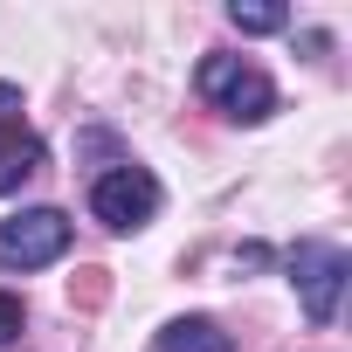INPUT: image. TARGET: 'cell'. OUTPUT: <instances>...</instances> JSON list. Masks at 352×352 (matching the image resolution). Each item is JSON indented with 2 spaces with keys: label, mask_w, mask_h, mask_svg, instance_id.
Returning a JSON list of instances; mask_svg holds the SVG:
<instances>
[{
  "label": "cell",
  "mask_w": 352,
  "mask_h": 352,
  "mask_svg": "<svg viewBox=\"0 0 352 352\" xmlns=\"http://www.w3.org/2000/svg\"><path fill=\"white\" fill-rule=\"evenodd\" d=\"M42 138L21 131V124H0V194H21V180H35L42 173Z\"/></svg>",
  "instance_id": "5b68a950"
},
{
  "label": "cell",
  "mask_w": 352,
  "mask_h": 352,
  "mask_svg": "<svg viewBox=\"0 0 352 352\" xmlns=\"http://www.w3.org/2000/svg\"><path fill=\"white\" fill-rule=\"evenodd\" d=\"M345 276H352V263H345V249H338V242H297V256H290V283H297V297H304L311 324H331V318H338Z\"/></svg>",
  "instance_id": "277c9868"
},
{
  "label": "cell",
  "mask_w": 352,
  "mask_h": 352,
  "mask_svg": "<svg viewBox=\"0 0 352 352\" xmlns=\"http://www.w3.org/2000/svg\"><path fill=\"white\" fill-rule=\"evenodd\" d=\"M152 352H235V338H228L214 318H173V324L152 338Z\"/></svg>",
  "instance_id": "8992f818"
},
{
  "label": "cell",
  "mask_w": 352,
  "mask_h": 352,
  "mask_svg": "<svg viewBox=\"0 0 352 352\" xmlns=\"http://www.w3.org/2000/svg\"><path fill=\"white\" fill-rule=\"evenodd\" d=\"M69 249V214L63 208H21L0 221V270H42Z\"/></svg>",
  "instance_id": "3957f363"
},
{
  "label": "cell",
  "mask_w": 352,
  "mask_h": 352,
  "mask_svg": "<svg viewBox=\"0 0 352 352\" xmlns=\"http://www.w3.org/2000/svg\"><path fill=\"white\" fill-rule=\"evenodd\" d=\"M194 83H201V97H208L221 118H235V124H263V118L276 111V83H270L256 63H242V56H208Z\"/></svg>",
  "instance_id": "6da1fadb"
},
{
  "label": "cell",
  "mask_w": 352,
  "mask_h": 352,
  "mask_svg": "<svg viewBox=\"0 0 352 352\" xmlns=\"http://www.w3.org/2000/svg\"><path fill=\"white\" fill-rule=\"evenodd\" d=\"M14 111H21V90H14V83H0V124H14Z\"/></svg>",
  "instance_id": "9c48e42d"
},
{
  "label": "cell",
  "mask_w": 352,
  "mask_h": 352,
  "mask_svg": "<svg viewBox=\"0 0 352 352\" xmlns=\"http://www.w3.org/2000/svg\"><path fill=\"white\" fill-rule=\"evenodd\" d=\"M90 214L111 228V235H131V228H145L152 214H159V180L145 166H111V173H97V187H90Z\"/></svg>",
  "instance_id": "7a4b0ae2"
},
{
  "label": "cell",
  "mask_w": 352,
  "mask_h": 352,
  "mask_svg": "<svg viewBox=\"0 0 352 352\" xmlns=\"http://www.w3.org/2000/svg\"><path fill=\"white\" fill-rule=\"evenodd\" d=\"M21 324H28L21 297H8V290H0V345H14V338H21Z\"/></svg>",
  "instance_id": "ba28073f"
},
{
  "label": "cell",
  "mask_w": 352,
  "mask_h": 352,
  "mask_svg": "<svg viewBox=\"0 0 352 352\" xmlns=\"http://www.w3.org/2000/svg\"><path fill=\"white\" fill-rule=\"evenodd\" d=\"M228 21H235L242 35H276V28H283V8H242V0H235Z\"/></svg>",
  "instance_id": "52a82bcc"
}]
</instances>
